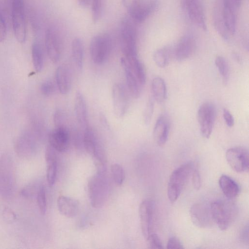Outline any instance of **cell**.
<instances>
[{
    "label": "cell",
    "mask_w": 249,
    "mask_h": 249,
    "mask_svg": "<svg viewBox=\"0 0 249 249\" xmlns=\"http://www.w3.org/2000/svg\"><path fill=\"white\" fill-rule=\"evenodd\" d=\"M227 161L231 168L237 173L248 172L249 167L248 150L242 146L228 149L226 153Z\"/></svg>",
    "instance_id": "10"
},
{
    "label": "cell",
    "mask_w": 249,
    "mask_h": 249,
    "mask_svg": "<svg viewBox=\"0 0 249 249\" xmlns=\"http://www.w3.org/2000/svg\"><path fill=\"white\" fill-rule=\"evenodd\" d=\"M74 110L77 121L80 127L85 129L89 126L87 104L83 94L79 91L75 94Z\"/></svg>",
    "instance_id": "23"
},
{
    "label": "cell",
    "mask_w": 249,
    "mask_h": 249,
    "mask_svg": "<svg viewBox=\"0 0 249 249\" xmlns=\"http://www.w3.org/2000/svg\"><path fill=\"white\" fill-rule=\"evenodd\" d=\"M172 50L169 47H164L157 50L154 53L153 59L155 64L160 68H164L169 64Z\"/></svg>",
    "instance_id": "31"
},
{
    "label": "cell",
    "mask_w": 249,
    "mask_h": 249,
    "mask_svg": "<svg viewBox=\"0 0 249 249\" xmlns=\"http://www.w3.org/2000/svg\"><path fill=\"white\" fill-rule=\"evenodd\" d=\"M79 4L82 7H87L89 5L91 0H77Z\"/></svg>",
    "instance_id": "49"
},
{
    "label": "cell",
    "mask_w": 249,
    "mask_h": 249,
    "mask_svg": "<svg viewBox=\"0 0 249 249\" xmlns=\"http://www.w3.org/2000/svg\"><path fill=\"white\" fill-rule=\"evenodd\" d=\"M55 81L59 91L62 94H67L71 85V74L70 67L66 65H60L56 70Z\"/></svg>",
    "instance_id": "19"
},
{
    "label": "cell",
    "mask_w": 249,
    "mask_h": 249,
    "mask_svg": "<svg viewBox=\"0 0 249 249\" xmlns=\"http://www.w3.org/2000/svg\"><path fill=\"white\" fill-rule=\"evenodd\" d=\"M154 105L153 99L150 98L146 104L143 115L144 123L147 125L151 122L154 111Z\"/></svg>",
    "instance_id": "38"
},
{
    "label": "cell",
    "mask_w": 249,
    "mask_h": 249,
    "mask_svg": "<svg viewBox=\"0 0 249 249\" xmlns=\"http://www.w3.org/2000/svg\"><path fill=\"white\" fill-rule=\"evenodd\" d=\"M215 64L221 76L223 83L226 85L230 75L229 67L227 60L221 56H217L215 59Z\"/></svg>",
    "instance_id": "34"
},
{
    "label": "cell",
    "mask_w": 249,
    "mask_h": 249,
    "mask_svg": "<svg viewBox=\"0 0 249 249\" xmlns=\"http://www.w3.org/2000/svg\"><path fill=\"white\" fill-rule=\"evenodd\" d=\"M151 91L153 98L159 103H162L166 98L167 89L164 80L160 77H155L151 83Z\"/></svg>",
    "instance_id": "27"
},
{
    "label": "cell",
    "mask_w": 249,
    "mask_h": 249,
    "mask_svg": "<svg viewBox=\"0 0 249 249\" xmlns=\"http://www.w3.org/2000/svg\"><path fill=\"white\" fill-rule=\"evenodd\" d=\"M15 184V174L11 159L3 155L0 160V194L5 197L13 193Z\"/></svg>",
    "instance_id": "6"
},
{
    "label": "cell",
    "mask_w": 249,
    "mask_h": 249,
    "mask_svg": "<svg viewBox=\"0 0 249 249\" xmlns=\"http://www.w3.org/2000/svg\"><path fill=\"white\" fill-rule=\"evenodd\" d=\"M240 240L245 244L249 243V225H246L241 231L240 233Z\"/></svg>",
    "instance_id": "46"
},
{
    "label": "cell",
    "mask_w": 249,
    "mask_h": 249,
    "mask_svg": "<svg viewBox=\"0 0 249 249\" xmlns=\"http://www.w3.org/2000/svg\"><path fill=\"white\" fill-rule=\"evenodd\" d=\"M210 206L213 222L221 230H227L236 217L238 210L235 204L229 200H217Z\"/></svg>",
    "instance_id": "1"
},
{
    "label": "cell",
    "mask_w": 249,
    "mask_h": 249,
    "mask_svg": "<svg viewBox=\"0 0 249 249\" xmlns=\"http://www.w3.org/2000/svg\"><path fill=\"white\" fill-rule=\"evenodd\" d=\"M216 110L214 105L210 102H205L199 107L197 118L202 136L209 138L213 131L215 121Z\"/></svg>",
    "instance_id": "9"
},
{
    "label": "cell",
    "mask_w": 249,
    "mask_h": 249,
    "mask_svg": "<svg viewBox=\"0 0 249 249\" xmlns=\"http://www.w3.org/2000/svg\"><path fill=\"white\" fill-rule=\"evenodd\" d=\"M196 45V40L193 35H184L179 39L172 50V55L178 61H184L193 54Z\"/></svg>",
    "instance_id": "14"
},
{
    "label": "cell",
    "mask_w": 249,
    "mask_h": 249,
    "mask_svg": "<svg viewBox=\"0 0 249 249\" xmlns=\"http://www.w3.org/2000/svg\"><path fill=\"white\" fill-rule=\"evenodd\" d=\"M124 57L141 85L143 86L146 81V72L143 64L139 60L137 56Z\"/></svg>",
    "instance_id": "26"
},
{
    "label": "cell",
    "mask_w": 249,
    "mask_h": 249,
    "mask_svg": "<svg viewBox=\"0 0 249 249\" xmlns=\"http://www.w3.org/2000/svg\"><path fill=\"white\" fill-rule=\"evenodd\" d=\"M170 128V120L166 114H161L158 118L153 129V137L159 146L166 142Z\"/></svg>",
    "instance_id": "18"
},
{
    "label": "cell",
    "mask_w": 249,
    "mask_h": 249,
    "mask_svg": "<svg viewBox=\"0 0 249 249\" xmlns=\"http://www.w3.org/2000/svg\"><path fill=\"white\" fill-rule=\"evenodd\" d=\"M6 34V24L2 16L0 13V42H2L5 39Z\"/></svg>",
    "instance_id": "45"
},
{
    "label": "cell",
    "mask_w": 249,
    "mask_h": 249,
    "mask_svg": "<svg viewBox=\"0 0 249 249\" xmlns=\"http://www.w3.org/2000/svg\"><path fill=\"white\" fill-rule=\"evenodd\" d=\"M148 248L150 249H162L161 242L156 233H150L146 239Z\"/></svg>",
    "instance_id": "39"
},
{
    "label": "cell",
    "mask_w": 249,
    "mask_h": 249,
    "mask_svg": "<svg viewBox=\"0 0 249 249\" xmlns=\"http://www.w3.org/2000/svg\"><path fill=\"white\" fill-rule=\"evenodd\" d=\"M121 62L124 71L128 91L133 97L137 98L141 94L142 86L124 57Z\"/></svg>",
    "instance_id": "21"
},
{
    "label": "cell",
    "mask_w": 249,
    "mask_h": 249,
    "mask_svg": "<svg viewBox=\"0 0 249 249\" xmlns=\"http://www.w3.org/2000/svg\"><path fill=\"white\" fill-rule=\"evenodd\" d=\"M99 141L97 135L91 128L89 126L84 129L83 142L86 150L90 155H93Z\"/></svg>",
    "instance_id": "30"
},
{
    "label": "cell",
    "mask_w": 249,
    "mask_h": 249,
    "mask_svg": "<svg viewBox=\"0 0 249 249\" xmlns=\"http://www.w3.org/2000/svg\"><path fill=\"white\" fill-rule=\"evenodd\" d=\"M230 4H231L232 6L235 7L237 9H238L241 4L242 0H225Z\"/></svg>",
    "instance_id": "48"
},
{
    "label": "cell",
    "mask_w": 249,
    "mask_h": 249,
    "mask_svg": "<svg viewBox=\"0 0 249 249\" xmlns=\"http://www.w3.org/2000/svg\"><path fill=\"white\" fill-rule=\"evenodd\" d=\"M154 204L150 200H145L140 204L139 216L142 231L146 239L150 233L154 213Z\"/></svg>",
    "instance_id": "17"
},
{
    "label": "cell",
    "mask_w": 249,
    "mask_h": 249,
    "mask_svg": "<svg viewBox=\"0 0 249 249\" xmlns=\"http://www.w3.org/2000/svg\"><path fill=\"white\" fill-rule=\"evenodd\" d=\"M167 248L168 249H183V247L177 237H171L168 241Z\"/></svg>",
    "instance_id": "41"
},
{
    "label": "cell",
    "mask_w": 249,
    "mask_h": 249,
    "mask_svg": "<svg viewBox=\"0 0 249 249\" xmlns=\"http://www.w3.org/2000/svg\"><path fill=\"white\" fill-rule=\"evenodd\" d=\"M214 24L218 34L225 39H228L230 35L225 25L222 13V5L215 7L214 13Z\"/></svg>",
    "instance_id": "32"
},
{
    "label": "cell",
    "mask_w": 249,
    "mask_h": 249,
    "mask_svg": "<svg viewBox=\"0 0 249 249\" xmlns=\"http://www.w3.org/2000/svg\"><path fill=\"white\" fill-rule=\"evenodd\" d=\"M222 13L227 30L230 36L236 31L237 9L225 0L222 1Z\"/></svg>",
    "instance_id": "22"
},
{
    "label": "cell",
    "mask_w": 249,
    "mask_h": 249,
    "mask_svg": "<svg viewBox=\"0 0 249 249\" xmlns=\"http://www.w3.org/2000/svg\"><path fill=\"white\" fill-rule=\"evenodd\" d=\"M111 172L113 180L117 186L121 185L125 178L123 167L117 163L113 164L111 166Z\"/></svg>",
    "instance_id": "35"
},
{
    "label": "cell",
    "mask_w": 249,
    "mask_h": 249,
    "mask_svg": "<svg viewBox=\"0 0 249 249\" xmlns=\"http://www.w3.org/2000/svg\"><path fill=\"white\" fill-rule=\"evenodd\" d=\"M72 57L77 69H82L84 58V47L82 40L79 38H74L71 43Z\"/></svg>",
    "instance_id": "29"
},
{
    "label": "cell",
    "mask_w": 249,
    "mask_h": 249,
    "mask_svg": "<svg viewBox=\"0 0 249 249\" xmlns=\"http://www.w3.org/2000/svg\"><path fill=\"white\" fill-rule=\"evenodd\" d=\"M91 16L93 21L96 23L100 18L102 13V0H91Z\"/></svg>",
    "instance_id": "37"
},
{
    "label": "cell",
    "mask_w": 249,
    "mask_h": 249,
    "mask_svg": "<svg viewBox=\"0 0 249 249\" xmlns=\"http://www.w3.org/2000/svg\"><path fill=\"white\" fill-rule=\"evenodd\" d=\"M40 187V186L37 188L36 186L33 184L28 186L22 191V195L26 197H32L35 194L37 195Z\"/></svg>",
    "instance_id": "43"
},
{
    "label": "cell",
    "mask_w": 249,
    "mask_h": 249,
    "mask_svg": "<svg viewBox=\"0 0 249 249\" xmlns=\"http://www.w3.org/2000/svg\"><path fill=\"white\" fill-rule=\"evenodd\" d=\"M57 206L59 212L62 215L68 218H73L78 213L79 203L73 198L60 196L57 200Z\"/></svg>",
    "instance_id": "20"
},
{
    "label": "cell",
    "mask_w": 249,
    "mask_h": 249,
    "mask_svg": "<svg viewBox=\"0 0 249 249\" xmlns=\"http://www.w3.org/2000/svg\"><path fill=\"white\" fill-rule=\"evenodd\" d=\"M3 215L8 221H12L15 219V215L14 213L8 208L4 211Z\"/></svg>",
    "instance_id": "47"
},
{
    "label": "cell",
    "mask_w": 249,
    "mask_h": 249,
    "mask_svg": "<svg viewBox=\"0 0 249 249\" xmlns=\"http://www.w3.org/2000/svg\"><path fill=\"white\" fill-rule=\"evenodd\" d=\"M191 219L196 226L201 228L210 227L213 223L210 206L204 203L194 204L190 210Z\"/></svg>",
    "instance_id": "13"
},
{
    "label": "cell",
    "mask_w": 249,
    "mask_h": 249,
    "mask_svg": "<svg viewBox=\"0 0 249 249\" xmlns=\"http://www.w3.org/2000/svg\"><path fill=\"white\" fill-rule=\"evenodd\" d=\"M192 182L194 188L198 190L201 187V178L199 172L196 169L192 172Z\"/></svg>",
    "instance_id": "42"
},
{
    "label": "cell",
    "mask_w": 249,
    "mask_h": 249,
    "mask_svg": "<svg viewBox=\"0 0 249 249\" xmlns=\"http://www.w3.org/2000/svg\"><path fill=\"white\" fill-rule=\"evenodd\" d=\"M113 108L115 114L123 117L126 113L129 104V96L124 86L120 83L113 85L112 89Z\"/></svg>",
    "instance_id": "12"
},
{
    "label": "cell",
    "mask_w": 249,
    "mask_h": 249,
    "mask_svg": "<svg viewBox=\"0 0 249 249\" xmlns=\"http://www.w3.org/2000/svg\"><path fill=\"white\" fill-rule=\"evenodd\" d=\"M223 118L225 123L229 127H232L234 125V120L232 114L226 108H224L223 111Z\"/></svg>",
    "instance_id": "44"
},
{
    "label": "cell",
    "mask_w": 249,
    "mask_h": 249,
    "mask_svg": "<svg viewBox=\"0 0 249 249\" xmlns=\"http://www.w3.org/2000/svg\"><path fill=\"white\" fill-rule=\"evenodd\" d=\"M55 89L54 83L50 80L45 81L40 87V90L45 96H50L54 92Z\"/></svg>",
    "instance_id": "40"
},
{
    "label": "cell",
    "mask_w": 249,
    "mask_h": 249,
    "mask_svg": "<svg viewBox=\"0 0 249 249\" xmlns=\"http://www.w3.org/2000/svg\"><path fill=\"white\" fill-rule=\"evenodd\" d=\"M13 28L17 41L24 43L26 38V24L24 0H12Z\"/></svg>",
    "instance_id": "7"
},
{
    "label": "cell",
    "mask_w": 249,
    "mask_h": 249,
    "mask_svg": "<svg viewBox=\"0 0 249 249\" xmlns=\"http://www.w3.org/2000/svg\"><path fill=\"white\" fill-rule=\"evenodd\" d=\"M111 48V40L107 34L93 37L89 46L90 54L93 62L96 64L104 63L108 57Z\"/></svg>",
    "instance_id": "8"
},
{
    "label": "cell",
    "mask_w": 249,
    "mask_h": 249,
    "mask_svg": "<svg viewBox=\"0 0 249 249\" xmlns=\"http://www.w3.org/2000/svg\"><path fill=\"white\" fill-rule=\"evenodd\" d=\"M132 20L142 22L156 9L158 2L156 0H122Z\"/></svg>",
    "instance_id": "4"
},
{
    "label": "cell",
    "mask_w": 249,
    "mask_h": 249,
    "mask_svg": "<svg viewBox=\"0 0 249 249\" xmlns=\"http://www.w3.org/2000/svg\"><path fill=\"white\" fill-rule=\"evenodd\" d=\"M219 185L224 195L229 199L236 197L240 192L237 183L227 175H223L220 177Z\"/></svg>",
    "instance_id": "25"
},
{
    "label": "cell",
    "mask_w": 249,
    "mask_h": 249,
    "mask_svg": "<svg viewBox=\"0 0 249 249\" xmlns=\"http://www.w3.org/2000/svg\"><path fill=\"white\" fill-rule=\"evenodd\" d=\"M35 142L33 137L30 135L25 134L19 138L16 145V148L19 154L22 156L28 157L32 155L35 146Z\"/></svg>",
    "instance_id": "28"
},
{
    "label": "cell",
    "mask_w": 249,
    "mask_h": 249,
    "mask_svg": "<svg viewBox=\"0 0 249 249\" xmlns=\"http://www.w3.org/2000/svg\"><path fill=\"white\" fill-rule=\"evenodd\" d=\"M45 42L47 54L53 63H57L61 54L62 46L59 36L53 28H48L45 32Z\"/></svg>",
    "instance_id": "15"
},
{
    "label": "cell",
    "mask_w": 249,
    "mask_h": 249,
    "mask_svg": "<svg viewBox=\"0 0 249 249\" xmlns=\"http://www.w3.org/2000/svg\"><path fill=\"white\" fill-rule=\"evenodd\" d=\"M70 134L68 127H55L49 135L50 145L56 151L63 152L69 147Z\"/></svg>",
    "instance_id": "16"
},
{
    "label": "cell",
    "mask_w": 249,
    "mask_h": 249,
    "mask_svg": "<svg viewBox=\"0 0 249 249\" xmlns=\"http://www.w3.org/2000/svg\"><path fill=\"white\" fill-rule=\"evenodd\" d=\"M121 45L124 57L137 56L136 30L133 22L123 19L121 25Z\"/></svg>",
    "instance_id": "5"
},
{
    "label": "cell",
    "mask_w": 249,
    "mask_h": 249,
    "mask_svg": "<svg viewBox=\"0 0 249 249\" xmlns=\"http://www.w3.org/2000/svg\"><path fill=\"white\" fill-rule=\"evenodd\" d=\"M56 151L50 145H48L45 152V159L47 163L46 178L49 186H53L55 181L57 174Z\"/></svg>",
    "instance_id": "24"
},
{
    "label": "cell",
    "mask_w": 249,
    "mask_h": 249,
    "mask_svg": "<svg viewBox=\"0 0 249 249\" xmlns=\"http://www.w3.org/2000/svg\"><path fill=\"white\" fill-rule=\"evenodd\" d=\"M88 191L92 206L99 208L106 202L109 191L108 184L105 173L97 172L89 180Z\"/></svg>",
    "instance_id": "3"
},
{
    "label": "cell",
    "mask_w": 249,
    "mask_h": 249,
    "mask_svg": "<svg viewBox=\"0 0 249 249\" xmlns=\"http://www.w3.org/2000/svg\"><path fill=\"white\" fill-rule=\"evenodd\" d=\"M32 57L35 70L36 72L41 71L44 64V54L41 46L34 42L32 46Z\"/></svg>",
    "instance_id": "33"
},
{
    "label": "cell",
    "mask_w": 249,
    "mask_h": 249,
    "mask_svg": "<svg viewBox=\"0 0 249 249\" xmlns=\"http://www.w3.org/2000/svg\"><path fill=\"white\" fill-rule=\"evenodd\" d=\"M181 5L190 20L205 31L207 29L203 8L200 0H181Z\"/></svg>",
    "instance_id": "11"
},
{
    "label": "cell",
    "mask_w": 249,
    "mask_h": 249,
    "mask_svg": "<svg viewBox=\"0 0 249 249\" xmlns=\"http://www.w3.org/2000/svg\"><path fill=\"white\" fill-rule=\"evenodd\" d=\"M37 203L40 213L45 214L46 212L47 203L46 191L43 186H40L36 195Z\"/></svg>",
    "instance_id": "36"
},
{
    "label": "cell",
    "mask_w": 249,
    "mask_h": 249,
    "mask_svg": "<svg viewBox=\"0 0 249 249\" xmlns=\"http://www.w3.org/2000/svg\"><path fill=\"white\" fill-rule=\"evenodd\" d=\"M194 169V164L190 161L175 170L170 177L167 195L170 202H175L180 195Z\"/></svg>",
    "instance_id": "2"
}]
</instances>
